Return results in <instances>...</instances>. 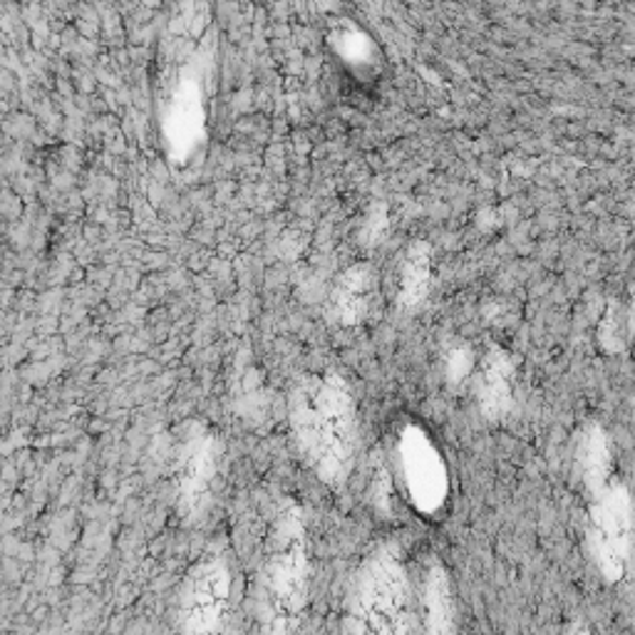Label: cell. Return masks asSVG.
Here are the masks:
<instances>
[{
    "label": "cell",
    "instance_id": "obj_2",
    "mask_svg": "<svg viewBox=\"0 0 635 635\" xmlns=\"http://www.w3.org/2000/svg\"><path fill=\"white\" fill-rule=\"evenodd\" d=\"M352 621L360 631L400 633L410 628V586L393 556H375L362 566L352 594Z\"/></svg>",
    "mask_w": 635,
    "mask_h": 635
},
{
    "label": "cell",
    "instance_id": "obj_1",
    "mask_svg": "<svg viewBox=\"0 0 635 635\" xmlns=\"http://www.w3.org/2000/svg\"><path fill=\"white\" fill-rule=\"evenodd\" d=\"M290 422L303 457L325 482L340 484L348 475L356 444V412L338 378H315L298 390Z\"/></svg>",
    "mask_w": 635,
    "mask_h": 635
},
{
    "label": "cell",
    "instance_id": "obj_4",
    "mask_svg": "<svg viewBox=\"0 0 635 635\" xmlns=\"http://www.w3.org/2000/svg\"><path fill=\"white\" fill-rule=\"evenodd\" d=\"M400 479L417 510L438 512L447 496V471L440 452L422 432L407 430L400 440Z\"/></svg>",
    "mask_w": 635,
    "mask_h": 635
},
{
    "label": "cell",
    "instance_id": "obj_3",
    "mask_svg": "<svg viewBox=\"0 0 635 635\" xmlns=\"http://www.w3.org/2000/svg\"><path fill=\"white\" fill-rule=\"evenodd\" d=\"M305 598V556L301 524L293 516L280 522L274 547L263 564V601L268 619L288 621L301 613Z\"/></svg>",
    "mask_w": 635,
    "mask_h": 635
},
{
    "label": "cell",
    "instance_id": "obj_5",
    "mask_svg": "<svg viewBox=\"0 0 635 635\" xmlns=\"http://www.w3.org/2000/svg\"><path fill=\"white\" fill-rule=\"evenodd\" d=\"M231 578L221 561H204L189 574L181 588L179 611L189 631H208L221 621L229 603Z\"/></svg>",
    "mask_w": 635,
    "mask_h": 635
}]
</instances>
